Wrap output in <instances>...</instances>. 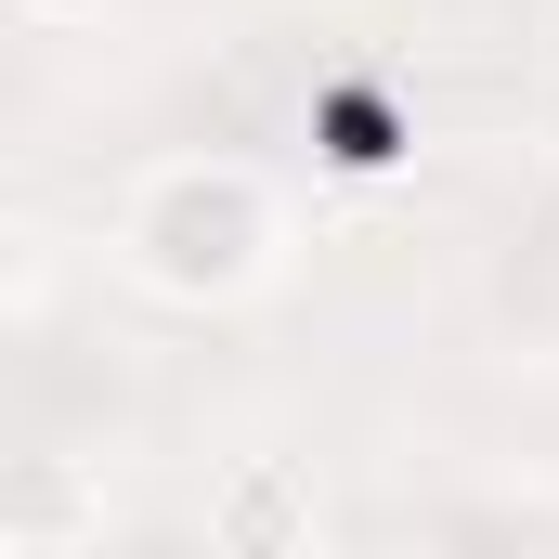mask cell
Listing matches in <instances>:
<instances>
[{"instance_id": "6da1fadb", "label": "cell", "mask_w": 559, "mask_h": 559, "mask_svg": "<svg viewBox=\"0 0 559 559\" xmlns=\"http://www.w3.org/2000/svg\"><path fill=\"white\" fill-rule=\"evenodd\" d=\"M286 261V209L248 156H156L118 195V274L169 312H235Z\"/></svg>"}, {"instance_id": "7a4b0ae2", "label": "cell", "mask_w": 559, "mask_h": 559, "mask_svg": "<svg viewBox=\"0 0 559 559\" xmlns=\"http://www.w3.org/2000/svg\"><path fill=\"white\" fill-rule=\"evenodd\" d=\"M209 547H235V559L312 547V481H299V468H274V455H248V468L209 495Z\"/></svg>"}, {"instance_id": "3957f363", "label": "cell", "mask_w": 559, "mask_h": 559, "mask_svg": "<svg viewBox=\"0 0 559 559\" xmlns=\"http://www.w3.org/2000/svg\"><path fill=\"white\" fill-rule=\"evenodd\" d=\"M66 547H105V508L79 495V468H26L13 481V508H0V559H66Z\"/></svg>"}, {"instance_id": "277c9868", "label": "cell", "mask_w": 559, "mask_h": 559, "mask_svg": "<svg viewBox=\"0 0 559 559\" xmlns=\"http://www.w3.org/2000/svg\"><path fill=\"white\" fill-rule=\"evenodd\" d=\"M13 13H26V26H92L105 0H13Z\"/></svg>"}]
</instances>
